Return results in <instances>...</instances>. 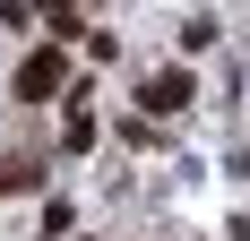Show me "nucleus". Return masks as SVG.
<instances>
[{
    "label": "nucleus",
    "instance_id": "nucleus-1",
    "mask_svg": "<svg viewBox=\"0 0 250 241\" xmlns=\"http://www.w3.org/2000/svg\"><path fill=\"white\" fill-rule=\"evenodd\" d=\"M61 69H69L61 52H26V60H18V103H43V95H61Z\"/></svg>",
    "mask_w": 250,
    "mask_h": 241
},
{
    "label": "nucleus",
    "instance_id": "nucleus-2",
    "mask_svg": "<svg viewBox=\"0 0 250 241\" xmlns=\"http://www.w3.org/2000/svg\"><path fill=\"white\" fill-rule=\"evenodd\" d=\"M138 95H147V112H173V103H190V69H164V78H147Z\"/></svg>",
    "mask_w": 250,
    "mask_h": 241
}]
</instances>
